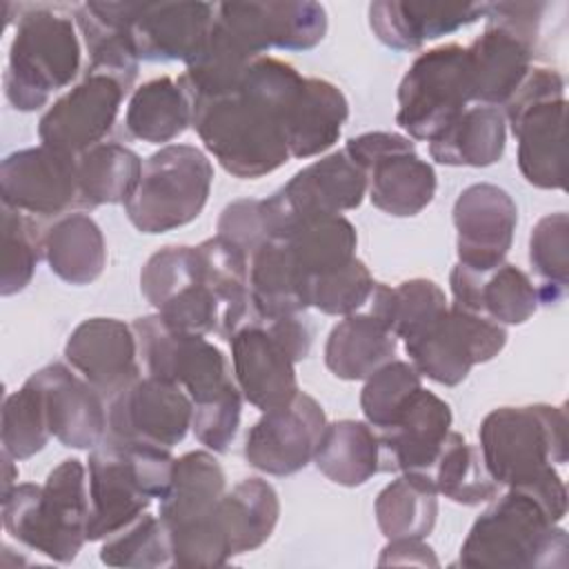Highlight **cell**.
Listing matches in <instances>:
<instances>
[{"label":"cell","instance_id":"ba28073f","mask_svg":"<svg viewBox=\"0 0 569 569\" xmlns=\"http://www.w3.org/2000/svg\"><path fill=\"white\" fill-rule=\"evenodd\" d=\"M233 380L242 398L260 411L287 405L300 389L296 362L311 349V329L296 316L251 318L229 338Z\"/></svg>","mask_w":569,"mask_h":569},{"label":"cell","instance_id":"f5cc1de1","mask_svg":"<svg viewBox=\"0 0 569 569\" xmlns=\"http://www.w3.org/2000/svg\"><path fill=\"white\" fill-rule=\"evenodd\" d=\"M13 462H16V458H13V456H9L7 451H2V467H4V476H2V493H4V491H9V489L16 485V480H18V467H16Z\"/></svg>","mask_w":569,"mask_h":569},{"label":"cell","instance_id":"44dd1931","mask_svg":"<svg viewBox=\"0 0 569 569\" xmlns=\"http://www.w3.org/2000/svg\"><path fill=\"white\" fill-rule=\"evenodd\" d=\"M518 224L513 198L498 184L478 182L460 191L453 202L458 264L489 271L505 262Z\"/></svg>","mask_w":569,"mask_h":569},{"label":"cell","instance_id":"603a6c76","mask_svg":"<svg viewBox=\"0 0 569 569\" xmlns=\"http://www.w3.org/2000/svg\"><path fill=\"white\" fill-rule=\"evenodd\" d=\"M138 338L118 318H87L67 338L64 358L104 398L140 378Z\"/></svg>","mask_w":569,"mask_h":569},{"label":"cell","instance_id":"484cf974","mask_svg":"<svg viewBox=\"0 0 569 569\" xmlns=\"http://www.w3.org/2000/svg\"><path fill=\"white\" fill-rule=\"evenodd\" d=\"M449 289L456 307L489 318L498 325L527 322L538 305V287L516 264L502 262L489 271H471L456 264L449 273Z\"/></svg>","mask_w":569,"mask_h":569},{"label":"cell","instance_id":"74e56055","mask_svg":"<svg viewBox=\"0 0 569 569\" xmlns=\"http://www.w3.org/2000/svg\"><path fill=\"white\" fill-rule=\"evenodd\" d=\"M373 513L387 540L427 538L438 518V491L429 476L400 473L378 493Z\"/></svg>","mask_w":569,"mask_h":569},{"label":"cell","instance_id":"4316f807","mask_svg":"<svg viewBox=\"0 0 569 569\" xmlns=\"http://www.w3.org/2000/svg\"><path fill=\"white\" fill-rule=\"evenodd\" d=\"M485 18V2H402L369 4V27L389 49L413 51L425 42L453 33Z\"/></svg>","mask_w":569,"mask_h":569},{"label":"cell","instance_id":"f1b7e54d","mask_svg":"<svg viewBox=\"0 0 569 569\" xmlns=\"http://www.w3.org/2000/svg\"><path fill=\"white\" fill-rule=\"evenodd\" d=\"M349 118L345 93L329 80L302 78L284 113V138L291 158H313L333 147Z\"/></svg>","mask_w":569,"mask_h":569},{"label":"cell","instance_id":"c3c4849f","mask_svg":"<svg viewBox=\"0 0 569 569\" xmlns=\"http://www.w3.org/2000/svg\"><path fill=\"white\" fill-rule=\"evenodd\" d=\"M373 287L367 264L353 258L345 267L311 280L309 305L329 316H349L369 302Z\"/></svg>","mask_w":569,"mask_h":569},{"label":"cell","instance_id":"816d5d0a","mask_svg":"<svg viewBox=\"0 0 569 569\" xmlns=\"http://www.w3.org/2000/svg\"><path fill=\"white\" fill-rule=\"evenodd\" d=\"M378 565H438L433 549L425 545V538H402L389 540L382 549Z\"/></svg>","mask_w":569,"mask_h":569},{"label":"cell","instance_id":"f6af8a7d","mask_svg":"<svg viewBox=\"0 0 569 569\" xmlns=\"http://www.w3.org/2000/svg\"><path fill=\"white\" fill-rule=\"evenodd\" d=\"M42 233L31 216L2 207V296H13L31 282L42 256Z\"/></svg>","mask_w":569,"mask_h":569},{"label":"cell","instance_id":"8d00e7d4","mask_svg":"<svg viewBox=\"0 0 569 569\" xmlns=\"http://www.w3.org/2000/svg\"><path fill=\"white\" fill-rule=\"evenodd\" d=\"M280 240H284L293 260L311 282L356 258L358 233L342 213H336L302 218L293 222Z\"/></svg>","mask_w":569,"mask_h":569},{"label":"cell","instance_id":"9a60e30c","mask_svg":"<svg viewBox=\"0 0 569 569\" xmlns=\"http://www.w3.org/2000/svg\"><path fill=\"white\" fill-rule=\"evenodd\" d=\"M345 153L365 171L371 204L389 216H416L436 196V171L407 136L367 131L349 138Z\"/></svg>","mask_w":569,"mask_h":569},{"label":"cell","instance_id":"30bf717a","mask_svg":"<svg viewBox=\"0 0 569 569\" xmlns=\"http://www.w3.org/2000/svg\"><path fill=\"white\" fill-rule=\"evenodd\" d=\"M542 2H485V31L469 44L473 102L507 104L531 71L540 36Z\"/></svg>","mask_w":569,"mask_h":569},{"label":"cell","instance_id":"7402d4cb","mask_svg":"<svg viewBox=\"0 0 569 569\" xmlns=\"http://www.w3.org/2000/svg\"><path fill=\"white\" fill-rule=\"evenodd\" d=\"M451 407L420 387L398 409L391 425L378 431L380 469L429 476L438 451L451 431Z\"/></svg>","mask_w":569,"mask_h":569},{"label":"cell","instance_id":"83f0119b","mask_svg":"<svg viewBox=\"0 0 569 569\" xmlns=\"http://www.w3.org/2000/svg\"><path fill=\"white\" fill-rule=\"evenodd\" d=\"M138 2H82L73 18L89 51V69L118 78L127 89L138 76V51L131 36Z\"/></svg>","mask_w":569,"mask_h":569},{"label":"cell","instance_id":"cb8c5ba5","mask_svg":"<svg viewBox=\"0 0 569 569\" xmlns=\"http://www.w3.org/2000/svg\"><path fill=\"white\" fill-rule=\"evenodd\" d=\"M51 436L71 449H93L107 436L104 396L67 365L51 362L36 373Z\"/></svg>","mask_w":569,"mask_h":569},{"label":"cell","instance_id":"5bb4252c","mask_svg":"<svg viewBox=\"0 0 569 569\" xmlns=\"http://www.w3.org/2000/svg\"><path fill=\"white\" fill-rule=\"evenodd\" d=\"M413 369L445 387L460 385L471 367L493 360L507 345V329L489 318L449 305L413 336L405 338Z\"/></svg>","mask_w":569,"mask_h":569},{"label":"cell","instance_id":"d590c367","mask_svg":"<svg viewBox=\"0 0 569 569\" xmlns=\"http://www.w3.org/2000/svg\"><path fill=\"white\" fill-rule=\"evenodd\" d=\"M191 124V102L178 80L169 76L153 78L133 89L124 127L131 138L149 144H167Z\"/></svg>","mask_w":569,"mask_h":569},{"label":"cell","instance_id":"d4e9b609","mask_svg":"<svg viewBox=\"0 0 569 569\" xmlns=\"http://www.w3.org/2000/svg\"><path fill=\"white\" fill-rule=\"evenodd\" d=\"M216 16L211 2H138L131 24L140 60H182L202 49Z\"/></svg>","mask_w":569,"mask_h":569},{"label":"cell","instance_id":"d6a6232c","mask_svg":"<svg viewBox=\"0 0 569 569\" xmlns=\"http://www.w3.org/2000/svg\"><path fill=\"white\" fill-rule=\"evenodd\" d=\"M507 120L498 107H467L438 138L429 156L447 167H489L505 153Z\"/></svg>","mask_w":569,"mask_h":569},{"label":"cell","instance_id":"4fadbf2b","mask_svg":"<svg viewBox=\"0 0 569 569\" xmlns=\"http://www.w3.org/2000/svg\"><path fill=\"white\" fill-rule=\"evenodd\" d=\"M131 327L147 376L182 387L193 407L209 405L238 389L224 353L204 336L176 331L158 313L140 316Z\"/></svg>","mask_w":569,"mask_h":569},{"label":"cell","instance_id":"ee69618b","mask_svg":"<svg viewBox=\"0 0 569 569\" xmlns=\"http://www.w3.org/2000/svg\"><path fill=\"white\" fill-rule=\"evenodd\" d=\"M109 567H167L173 565L171 540L160 516L142 513L124 529L109 536L100 549Z\"/></svg>","mask_w":569,"mask_h":569},{"label":"cell","instance_id":"60d3db41","mask_svg":"<svg viewBox=\"0 0 569 569\" xmlns=\"http://www.w3.org/2000/svg\"><path fill=\"white\" fill-rule=\"evenodd\" d=\"M447 307L445 291L427 278H411L398 287L376 282L369 298V313L380 318L400 340L413 336Z\"/></svg>","mask_w":569,"mask_h":569},{"label":"cell","instance_id":"f35d334b","mask_svg":"<svg viewBox=\"0 0 569 569\" xmlns=\"http://www.w3.org/2000/svg\"><path fill=\"white\" fill-rule=\"evenodd\" d=\"M140 156L118 142H100L78 156L80 207L127 202L142 176Z\"/></svg>","mask_w":569,"mask_h":569},{"label":"cell","instance_id":"d6986e66","mask_svg":"<svg viewBox=\"0 0 569 569\" xmlns=\"http://www.w3.org/2000/svg\"><path fill=\"white\" fill-rule=\"evenodd\" d=\"M191 418L193 402L182 387L144 376L109 398L107 433L171 449L184 440Z\"/></svg>","mask_w":569,"mask_h":569},{"label":"cell","instance_id":"f546056e","mask_svg":"<svg viewBox=\"0 0 569 569\" xmlns=\"http://www.w3.org/2000/svg\"><path fill=\"white\" fill-rule=\"evenodd\" d=\"M309 278L284 240L273 238L249 256V300L258 318L302 313L309 305Z\"/></svg>","mask_w":569,"mask_h":569},{"label":"cell","instance_id":"e575fe53","mask_svg":"<svg viewBox=\"0 0 569 569\" xmlns=\"http://www.w3.org/2000/svg\"><path fill=\"white\" fill-rule=\"evenodd\" d=\"M218 513L231 558L256 551L271 538L278 525V491L262 478H244L231 491H224Z\"/></svg>","mask_w":569,"mask_h":569},{"label":"cell","instance_id":"8fae6325","mask_svg":"<svg viewBox=\"0 0 569 569\" xmlns=\"http://www.w3.org/2000/svg\"><path fill=\"white\" fill-rule=\"evenodd\" d=\"M518 140V169L538 189L565 187V80L556 69L531 67L505 104Z\"/></svg>","mask_w":569,"mask_h":569},{"label":"cell","instance_id":"1f68e13d","mask_svg":"<svg viewBox=\"0 0 569 569\" xmlns=\"http://www.w3.org/2000/svg\"><path fill=\"white\" fill-rule=\"evenodd\" d=\"M42 258L69 284H89L104 271L107 244L98 222L82 211L60 216L42 233Z\"/></svg>","mask_w":569,"mask_h":569},{"label":"cell","instance_id":"ab89813d","mask_svg":"<svg viewBox=\"0 0 569 569\" xmlns=\"http://www.w3.org/2000/svg\"><path fill=\"white\" fill-rule=\"evenodd\" d=\"M429 478L440 496L451 502L476 507L498 496L500 485L489 476L480 449L458 431H449Z\"/></svg>","mask_w":569,"mask_h":569},{"label":"cell","instance_id":"277c9868","mask_svg":"<svg viewBox=\"0 0 569 569\" xmlns=\"http://www.w3.org/2000/svg\"><path fill=\"white\" fill-rule=\"evenodd\" d=\"M89 485L78 458L62 460L42 485H13L2 493L4 531L24 547L71 562L87 542Z\"/></svg>","mask_w":569,"mask_h":569},{"label":"cell","instance_id":"ac0fdd59","mask_svg":"<svg viewBox=\"0 0 569 569\" xmlns=\"http://www.w3.org/2000/svg\"><path fill=\"white\" fill-rule=\"evenodd\" d=\"M2 207L27 216L60 218L80 207L78 156L47 144L9 153L0 164Z\"/></svg>","mask_w":569,"mask_h":569},{"label":"cell","instance_id":"3957f363","mask_svg":"<svg viewBox=\"0 0 569 569\" xmlns=\"http://www.w3.org/2000/svg\"><path fill=\"white\" fill-rule=\"evenodd\" d=\"M476 518L462 547V567H567L569 540L560 520L531 489L511 487Z\"/></svg>","mask_w":569,"mask_h":569},{"label":"cell","instance_id":"6da1fadb","mask_svg":"<svg viewBox=\"0 0 569 569\" xmlns=\"http://www.w3.org/2000/svg\"><path fill=\"white\" fill-rule=\"evenodd\" d=\"M302 78L293 64L260 56L233 91L191 102V127L227 173L256 180L291 160L284 113Z\"/></svg>","mask_w":569,"mask_h":569},{"label":"cell","instance_id":"2e32d148","mask_svg":"<svg viewBox=\"0 0 569 569\" xmlns=\"http://www.w3.org/2000/svg\"><path fill=\"white\" fill-rule=\"evenodd\" d=\"M367 193L365 171L342 151H333L305 169L262 200L271 240L282 238L293 222L313 216H336L360 207Z\"/></svg>","mask_w":569,"mask_h":569},{"label":"cell","instance_id":"5b68a950","mask_svg":"<svg viewBox=\"0 0 569 569\" xmlns=\"http://www.w3.org/2000/svg\"><path fill=\"white\" fill-rule=\"evenodd\" d=\"M224 491V469L209 449L176 458L171 487L158 511L169 531L173 567H220L231 560L218 513Z\"/></svg>","mask_w":569,"mask_h":569},{"label":"cell","instance_id":"836d02e7","mask_svg":"<svg viewBox=\"0 0 569 569\" xmlns=\"http://www.w3.org/2000/svg\"><path fill=\"white\" fill-rule=\"evenodd\" d=\"M311 462L331 482L360 487L380 471L378 433L362 420L327 422Z\"/></svg>","mask_w":569,"mask_h":569},{"label":"cell","instance_id":"ffe728a7","mask_svg":"<svg viewBox=\"0 0 569 569\" xmlns=\"http://www.w3.org/2000/svg\"><path fill=\"white\" fill-rule=\"evenodd\" d=\"M327 416L316 398L298 391L287 405L262 411L244 438V460L269 476H291L316 453Z\"/></svg>","mask_w":569,"mask_h":569},{"label":"cell","instance_id":"b9f144b4","mask_svg":"<svg viewBox=\"0 0 569 569\" xmlns=\"http://www.w3.org/2000/svg\"><path fill=\"white\" fill-rule=\"evenodd\" d=\"M2 451L13 456L16 460H27L44 449L51 438V429L47 422L44 400L33 376L24 380V385L9 393L2 405Z\"/></svg>","mask_w":569,"mask_h":569},{"label":"cell","instance_id":"bcb514c9","mask_svg":"<svg viewBox=\"0 0 569 569\" xmlns=\"http://www.w3.org/2000/svg\"><path fill=\"white\" fill-rule=\"evenodd\" d=\"M420 378L422 376L407 360H389L376 369L365 380L360 391V409L365 422H369L376 431L387 429L405 400L422 387Z\"/></svg>","mask_w":569,"mask_h":569},{"label":"cell","instance_id":"9c48e42d","mask_svg":"<svg viewBox=\"0 0 569 569\" xmlns=\"http://www.w3.org/2000/svg\"><path fill=\"white\" fill-rule=\"evenodd\" d=\"M213 164L193 144H164L151 153L124 202L129 222L142 233H164L196 220L211 191Z\"/></svg>","mask_w":569,"mask_h":569},{"label":"cell","instance_id":"4dcf8cb0","mask_svg":"<svg viewBox=\"0 0 569 569\" xmlns=\"http://www.w3.org/2000/svg\"><path fill=\"white\" fill-rule=\"evenodd\" d=\"M398 338L373 313H349L327 336L325 365L340 380H367L393 360Z\"/></svg>","mask_w":569,"mask_h":569},{"label":"cell","instance_id":"7bdbcfd3","mask_svg":"<svg viewBox=\"0 0 569 569\" xmlns=\"http://www.w3.org/2000/svg\"><path fill=\"white\" fill-rule=\"evenodd\" d=\"M529 262L542 280L538 287L540 302H560L569 282V218L565 211L536 222L529 236Z\"/></svg>","mask_w":569,"mask_h":569},{"label":"cell","instance_id":"52a82bcc","mask_svg":"<svg viewBox=\"0 0 569 569\" xmlns=\"http://www.w3.org/2000/svg\"><path fill=\"white\" fill-rule=\"evenodd\" d=\"M80 71V40L69 16L29 7L9 47L4 96L18 111L42 109L51 93L71 84Z\"/></svg>","mask_w":569,"mask_h":569},{"label":"cell","instance_id":"e0dca14e","mask_svg":"<svg viewBox=\"0 0 569 569\" xmlns=\"http://www.w3.org/2000/svg\"><path fill=\"white\" fill-rule=\"evenodd\" d=\"M127 93L129 89L118 78L87 69L84 78L40 116V144L69 156H80L100 144L113 129Z\"/></svg>","mask_w":569,"mask_h":569},{"label":"cell","instance_id":"681fc988","mask_svg":"<svg viewBox=\"0 0 569 569\" xmlns=\"http://www.w3.org/2000/svg\"><path fill=\"white\" fill-rule=\"evenodd\" d=\"M242 393L240 389L202 407H193L191 431L200 445L213 453H224L240 427Z\"/></svg>","mask_w":569,"mask_h":569},{"label":"cell","instance_id":"7c38bea8","mask_svg":"<svg viewBox=\"0 0 569 569\" xmlns=\"http://www.w3.org/2000/svg\"><path fill=\"white\" fill-rule=\"evenodd\" d=\"M473 102L467 49L449 42L420 53L398 84L396 124L431 142Z\"/></svg>","mask_w":569,"mask_h":569},{"label":"cell","instance_id":"f907efd6","mask_svg":"<svg viewBox=\"0 0 569 569\" xmlns=\"http://www.w3.org/2000/svg\"><path fill=\"white\" fill-rule=\"evenodd\" d=\"M218 236L238 244L247 256L271 240L262 200L244 198L227 204L218 218Z\"/></svg>","mask_w":569,"mask_h":569},{"label":"cell","instance_id":"7dc6e473","mask_svg":"<svg viewBox=\"0 0 569 569\" xmlns=\"http://www.w3.org/2000/svg\"><path fill=\"white\" fill-rule=\"evenodd\" d=\"M198 247L169 244L158 249L140 271V291L147 302L158 311L176 293L200 278Z\"/></svg>","mask_w":569,"mask_h":569},{"label":"cell","instance_id":"7a4b0ae2","mask_svg":"<svg viewBox=\"0 0 569 569\" xmlns=\"http://www.w3.org/2000/svg\"><path fill=\"white\" fill-rule=\"evenodd\" d=\"M176 458L169 449L104 436L89 453L87 540H107L162 500L171 487Z\"/></svg>","mask_w":569,"mask_h":569},{"label":"cell","instance_id":"8992f818","mask_svg":"<svg viewBox=\"0 0 569 569\" xmlns=\"http://www.w3.org/2000/svg\"><path fill=\"white\" fill-rule=\"evenodd\" d=\"M478 440L482 462L500 487H529L567 462V413L542 402L498 407L482 418Z\"/></svg>","mask_w":569,"mask_h":569}]
</instances>
